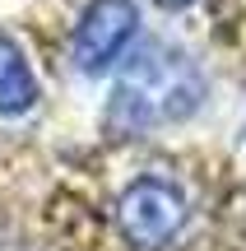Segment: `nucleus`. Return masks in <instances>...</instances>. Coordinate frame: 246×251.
I'll use <instances>...</instances> for the list:
<instances>
[{
  "mask_svg": "<svg viewBox=\"0 0 246 251\" xmlns=\"http://www.w3.org/2000/svg\"><path fill=\"white\" fill-rule=\"evenodd\" d=\"M204 93H209L204 70L186 47L149 42L121 70L116 89L107 98V112H102V130L112 140H149L163 126L191 121L200 112Z\"/></svg>",
  "mask_w": 246,
  "mask_h": 251,
  "instance_id": "nucleus-1",
  "label": "nucleus"
},
{
  "mask_svg": "<svg viewBox=\"0 0 246 251\" xmlns=\"http://www.w3.org/2000/svg\"><path fill=\"white\" fill-rule=\"evenodd\" d=\"M191 219V200H186L181 181L144 172L116 196V228L135 251H163Z\"/></svg>",
  "mask_w": 246,
  "mask_h": 251,
  "instance_id": "nucleus-2",
  "label": "nucleus"
},
{
  "mask_svg": "<svg viewBox=\"0 0 246 251\" xmlns=\"http://www.w3.org/2000/svg\"><path fill=\"white\" fill-rule=\"evenodd\" d=\"M135 33H139L135 0H89L79 9V24H74V37H70V56L79 65V75H89V79L107 75L130 51Z\"/></svg>",
  "mask_w": 246,
  "mask_h": 251,
  "instance_id": "nucleus-3",
  "label": "nucleus"
},
{
  "mask_svg": "<svg viewBox=\"0 0 246 251\" xmlns=\"http://www.w3.org/2000/svg\"><path fill=\"white\" fill-rule=\"evenodd\" d=\"M37 98H42V84L33 75V61H28L23 42L0 28V121L28 117L37 107Z\"/></svg>",
  "mask_w": 246,
  "mask_h": 251,
  "instance_id": "nucleus-4",
  "label": "nucleus"
},
{
  "mask_svg": "<svg viewBox=\"0 0 246 251\" xmlns=\"http://www.w3.org/2000/svg\"><path fill=\"white\" fill-rule=\"evenodd\" d=\"M154 5H158V9H191L195 0H154Z\"/></svg>",
  "mask_w": 246,
  "mask_h": 251,
  "instance_id": "nucleus-5",
  "label": "nucleus"
}]
</instances>
